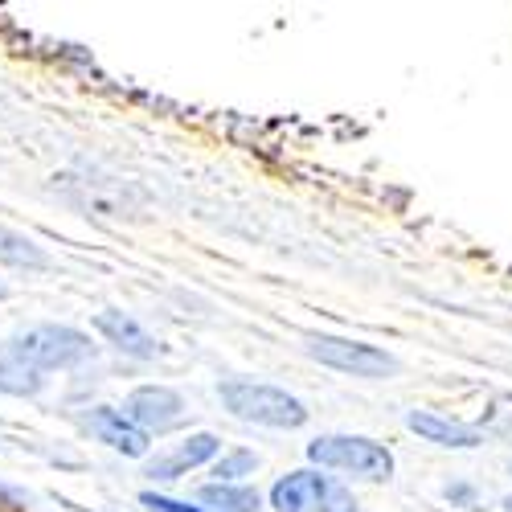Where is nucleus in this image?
Here are the masks:
<instances>
[{
    "mask_svg": "<svg viewBox=\"0 0 512 512\" xmlns=\"http://www.w3.org/2000/svg\"><path fill=\"white\" fill-rule=\"evenodd\" d=\"M17 361L33 365L37 373H54V369H74L82 361L95 357V345L87 332L66 328V324H37L29 332H17L13 345L5 349Z\"/></svg>",
    "mask_w": 512,
    "mask_h": 512,
    "instance_id": "nucleus-1",
    "label": "nucleus"
},
{
    "mask_svg": "<svg viewBox=\"0 0 512 512\" xmlns=\"http://www.w3.org/2000/svg\"><path fill=\"white\" fill-rule=\"evenodd\" d=\"M218 394H222L226 410L242 422L275 426V431H295V426L308 422V410L300 398H291L279 386H263V381H226Z\"/></svg>",
    "mask_w": 512,
    "mask_h": 512,
    "instance_id": "nucleus-2",
    "label": "nucleus"
},
{
    "mask_svg": "<svg viewBox=\"0 0 512 512\" xmlns=\"http://www.w3.org/2000/svg\"><path fill=\"white\" fill-rule=\"evenodd\" d=\"M308 459L320 467H332V472H349L357 480L381 484L394 476V455L361 435H324L316 443H308Z\"/></svg>",
    "mask_w": 512,
    "mask_h": 512,
    "instance_id": "nucleus-3",
    "label": "nucleus"
},
{
    "mask_svg": "<svg viewBox=\"0 0 512 512\" xmlns=\"http://www.w3.org/2000/svg\"><path fill=\"white\" fill-rule=\"evenodd\" d=\"M275 512H361L353 492L316 472H291L271 488Z\"/></svg>",
    "mask_w": 512,
    "mask_h": 512,
    "instance_id": "nucleus-4",
    "label": "nucleus"
},
{
    "mask_svg": "<svg viewBox=\"0 0 512 512\" xmlns=\"http://www.w3.org/2000/svg\"><path fill=\"white\" fill-rule=\"evenodd\" d=\"M308 357H316L320 365L328 369H340V373H353V377H390L398 369V361L377 349V345H365V340H345V336H308L304 340Z\"/></svg>",
    "mask_w": 512,
    "mask_h": 512,
    "instance_id": "nucleus-5",
    "label": "nucleus"
},
{
    "mask_svg": "<svg viewBox=\"0 0 512 512\" xmlns=\"http://www.w3.org/2000/svg\"><path fill=\"white\" fill-rule=\"evenodd\" d=\"M119 414L132 426H140L144 435H160V431H173V426L185 418V398L168 386H140V390L127 394Z\"/></svg>",
    "mask_w": 512,
    "mask_h": 512,
    "instance_id": "nucleus-6",
    "label": "nucleus"
},
{
    "mask_svg": "<svg viewBox=\"0 0 512 512\" xmlns=\"http://www.w3.org/2000/svg\"><path fill=\"white\" fill-rule=\"evenodd\" d=\"M82 426H87L99 443H107L111 451H119L127 459L148 455V435L140 431V426L127 422L119 410H111V406H95L91 414H82Z\"/></svg>",
    "mask_w": 512,
    "mask_h": 512,
    "instance_id": "nucleus-7",
    "label": "nucleus"
},
{
    "mask_svg": "<svg viewBox=\"0 0 512 512\" xmlns=\"http://www.w3.org/2000/svg\"><path fill=\"white\" fill-rule=\"evenodd\" d=\"M218 451H222V443H218V435H209V431H201V435H189L181 447H173L168 455H156L152 463H148V480H177V476H185V472H193V467H201V463H209V459H218Z\"/></svg>",
    "mask_w": 512,
    "mask_h": 512,
    "instance_id": "nucleus-8",
    "label": "nucleus"
},
{
    "mask_svg": "<svg viewBox=\"0 0 512 512\" xmlns=\"http://www.w3.org/2000/svg\"><path fill=\"white\" fill-rule=\"evenodd\" d=\"M95 328L111 340V345H115L119 353L136 357V361H152V357L160 353L156 336H152L144 324H136L127 312H99V316H95Z\"/></svg>",
    "mask_w": 512,
    "mask_h": 512,
    "instance_id": "nucleus-9",
    "label": "nucleus"
},
{
    "mask_svg": "<svg viewBox=\"0 0 512 512\" xmlns=\"http://www.w3.org/2000/svg\"><path fill=\"white\" fill-rule=\"evenodd\" d=\"M406 422H410V431H414V435L431 439V443H439V447H480V439H484V435L476 431V426L447 422V418L426 414V410H414Z\"/></svg>",
    "mask_w": 512,
    "mask_h": 512,
    "instance_id": "nucleus-10",
    "label": "nucleus"
},
{
    "mask_svg": "<svg viewBox=\"0 0 512 512\" xmlns=\"http://www.w3.org/2000/svg\"><path fill=\"white\" fill-rule=\"evenodd\" d=\"M41 386H46V373L17 361L13 353H0V390L13 398H33V394H41Z\"/></svg>",
    "mask_w": 512,
    "mask_h": 512,
    "instance_id": "nucleus-11",
    "label": "nucleus"
},
{
    "mask_svg": "<svg viewBox=\"0 0 512 512\" xmlns=\"http://www.w3.org/2000/svg\"><path fill=\"white\" fill-rule=\"evenodd\" d=\"M201 504L213 512H259V492L242 484H209L201 488Z\"/></svg>",
    "mask_w": 512,
    "mask_h": 512,
    "instance_id": "nucleus-12",
    "label": "nucleus"
},
{
    "mask_svg": "<svg viewBox=\"0 0 512 512\" xmlns=\"http://www.w3.org/2000/svg\"><path fill=\"white\" fill-rule=\"evenodd\" d=\"M0 263H9V267H25V271H37V267H46V250H41L33 238L25 234H13V230H0Z\"/></svg>",
    "mask_w": 512,
    "mask_h": 512,
    "instance_id": "nucleus-13",
    "label": "nucleus"
},
{
    "mask_svg": "<svg viewBox=\"0 0 512 512\" xmlns=\"http://www.w3.org/2000/svg\"><path fill=\"white\" fill-rule=\"evenodd\" d=\"M254 467H259V455L254 451H230L213 463V476H218V484H234L242 476H254Z\"/></svg>",
    "mask_w": 512,
    "mask_h": 512,
    "instance_id": "nucleus-14",
    "label": "nucleus"
},
{
    "mask_svg": "<svg viewBox=\"0 0 512 512\" xmlns=\"http://www.w3.org/2000/svg\"><path fill=\"white\" fill-rule=\"evenodd\" d=\"M484 431L504 439V443H512V394L492 398V406L484 410Z\"/></svg>",
    "mask_w": 512,
    "mask_h": 512,
    "instance_id": "nucleus-15",
    "label": "nucleus"
},
{
    "mask_svg": "<svg viewBox=\"0 0 512 512\" xmlns=\"http://www.w3.org/2000/svg\"><path fill=\"white\" fill-rule=\"evenodd\" d=\"M140 504H144L148 512H205V508H193V504H185V500H168V496H156V492H144Z\"/></svg>",
    "mask_w": 512,
    "mask_h": 512,
    "instance_id": "nucleus-16",
    "label": "nucleus"
},
{
    "mask_svg": "<svg viewBox=\"0 0 512 512\" xmlns=\"http://www.w3.org/2000/svg\"><path fill=\"white\" fill-rule=\"evenodd\" d=\"M25 504H29V496L21 488L0 484V512H25Z\"/></svg>",
    "mask_w": 512,
    "mask_h": 512,
    "instance_id": "nucleus-17",
    "label": "nucleus"
},
{
    "mask_svg": "<svg viewBox=\"0 0 512 512\" xmlns=\"http://www.w3.org/2000/svg\"><path fill=\"white\" fill-rule=\"evenodd\" d=\"M5 295H9V287H5V283H0V300H5Z\"/></svg>",
    "mask_w": 512,
    "mask_h": 512,
    "instance_id": "nucleus-18",
    "label": "nucleus"
},
{
    "mask_svg": "<svg viewBox=\"0 0 512 512\" xmlns=\"http://www.w3.org/2000/svg\"><path fill=\"white\" fill-rule=\"evenodd\" d=\"M504 512H512V496H508V500H504Z\"/></svg>",
    "mask_w": 512,
    "mask_h": 512,
    "instance_id": "nucleus-19",
    "label": "nucleus"
}]
</instances>
